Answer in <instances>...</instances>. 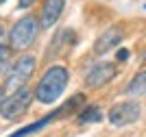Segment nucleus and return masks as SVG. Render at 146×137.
<instances>
[{
    "instance_id": "7",
    "label": "nucleus",
    "mask_w": 146,
    "mask_h": 137,
    "mask_svg": "<svg viewBox=\"0 0 146 137\" xmlns=\"http://www.w3.org/2000/svg\"><path fill=\"white\" fill-rule=\"evenodd\" d=\"M122 37H124L122 26H111V28H107L103 35H100L96 42H94V52H96V54H105L107 50L116 48L118 44L122 42Z\"/></svg>"
},
{
    "instance_id": "3",
    "label": "nucleus",
    "mask_w": 146,
    "mask_h": 137,
    "mask_svg": "<svg viewBox=\"0 0 146 137\" xmlns=\"http://www.w3.org/2000/svg\"><path fill=\"white\" fill-rule=\"evenodd\" d=\"M31 100H33V89L22 85V87L15 89L9 98L2 100V105H0V115L7 118V120H18L20 115H24L26 111H29Z\"/></svg>"
},
{
    "instance_id": "11",
    "label": "nucleus",
    "mask_w": 146,
    "mask_h": 137,
    "mask_svg": "<svg viewBox=\"0 0 146 137\" xmlns=\"http://www.w3.org/2000/svg\"><path fill=\"white\" fill-rule=\"evenodd\" d=\"M100 120H103V111H100L96 105L85 107V111L79 115V122H81V124H85V122H100Z\"/></svg>"
},
{
    "instance_id": "8",
    "label": "nucleus",
    "mask_w": 146,
    "mask_h": 137,
    "mask_svg": "<svg viewBox=\"0 0 146 137\" xmlns=\"http://www.w3.org/2000/svg\"><path fill=\"white\" fill-rule=\"evenodd\" d=\"M66 7V0H46L39 13V26L42 28H50L52 24H57V20L61 18Z\"/></svg>"
},
{
    "instance_id": "13",
    "label": "nucleus",
    "mask_w": 146,
    "mask_h": 137,
    "mask_svg": "<svg viewBox=\"0 0 146 137\" xmlns=\"http://www.w3.org/2000/svg\"><path fill=\"white\" fill-rule=\"evenodd\" d=\"M116 59H118V61H127V59H129V50H124V48H122V50H118V52H116Z\"/></svg>"
},
{
    "instance_id": "4",
    "label": "nucleus",
    "mask_w": 146,
    "mask_h": 137,
    "mask_svg": "<svg viewBox=\"0 0 146 137\" xmlns=\"http://www.w3.org/2000/svg\"><path fill=\"white\" fill-rule=\"evenodd\" d=\"M35 66L37 61L33 54H22L15 63L11 66L9 74H7V81H5V89H20L22 85L33 76V72H35Z\"/></svg>"
},
{
    "instance_id": "15",
    "label": "nucleus",
    "mask_w": 146,
    "mask_h": 137,
    "mask_svg": "<svg viewBox=\"0 0 146 137\" xmlns=\"http://www.w3.org/2000/svg\"><path fill=\"white\" fill-rule=\"evenodd\" d=\"M5 85H0V105H2V100H5Z\"/></svg>"
},
{
    "instance_id": "6",
    "label": "nucleus",
    "mask_w": 146,
    "mask_h": 137,
    "mask_svg": "<svg viewBox=\"0 0 146 137\" xmlns=\"http://www.w3.org/2000/svg\"><path fill=\"white\" fill-rule=\"evenodd\" d=\"M118 70L113 63H98L94 66L90 72L85 74V85L92 87V89H98V87H105L107 83H111L116 78Z\"/></svg>"
},
{
    "instance_id": "1",
    "label": "nucleus",
    "mask_w": 146,
    "mask_h": 137,
    "mask_svg": "<svg viewBox=\"0 0 146 137\" xmlns=\"http://www.w3.org/2000/svg\"><path fill=\"white\" fill-rule=\"evenodd\" d=\"M68 81H70V72L66 70L63 66H52L46 70L39 83L35 87V98L44 105H52V102L63 94Z\"/></svg>"
},
{
    "instance_id": "16",
    "label": "nucleus",
    "mask_w": 146,
    "mask_h": 137,
    "mask_svg": "<svg viewBox=\"0 0 146 137\" xmlns=\"http://www.w3.org/2000/svg\"><path fill=\"white\" fill-rule=\"evenodd\" d=\"M2 2H7V0H0V5H2Z\"/></svg>"
},
{
    "instance_id": "12",
    "label": "nucleus",
    "mask_w": 146,
    "mask_h": 137,
    "mask_svg": "<svg viewBox=\"0 0 146 137\" xmlns=\"http://www.w3.org/2000/svg\"><path fill=\"white\" fill-rule=\"evenodd\" d=\"M9 61H11V46H2L0 44V74L7 70Z\"/></svg>"
},
{
    "instance_id": "5",
    "label": "nucleus",
    "mask_w": 146,
    "mask_h": 137,
    "mask_svg": "<svg viewBox=\"0 0 146 137\" xmlns=\"http://www.w3.org/2000/svg\"><path fill=\"white\" fill-rule=\"evenodd\" d=\"M142 115V109L137 102L133 100H127V102H118L116 107L109 111V122L113 126H129L137 122Z\"/></svg>"
},
{
    "instance_id": "2",
    "label": "nucleus",
    "mask_w": 146,
    "mask_h": 137,
    "mask_svg": "<svg viewBox=\"0 0 146 137\" xmlns=\"http://www.w3.org/2000/svg\"><path fill=\"white\" fill-rule=\"evenodd\" d=\"M39 20L35 15H24L20 18L18 22L13 24L11 35H9V42H11V50H26L31 44L37 39V33H39Z\"/></svg>"
},
{
    "instance_id": "14",
    "label": "nucleus",
    "mask_w": 146,
    "mask_h": 137,
    "mask_svg": "<svg viewBox=\"0 0 146 137\" xmlns=\"http://www.w3.org/2000/svg\"><path fill=\"white\" fill-rule=\"evenodd\" d=\"M33 2H35V0H18L20 9H29V7H33Z\"/></svg>"
},
{
    "instance_id": "10",
    "label": "nucleus",
    "mask_w": 146,
    "mask_h": 137,
    "mask_svg": "<svg viewBox=\"0 0 146 137\" xmlns=\"http://www.w3.org/2000/svg\"><path fill=\"white\" fill-rule=\"evenodd\" d=\"M55 120H57V115H55V111H52V113L44 115L42 120H37L35 124H29V126H24V128H20V131L11 133L9 137H24V135H31V133H37L39 128H44V126H48L50 122H55Z\"/></svg>"
},
{
    "instance_id": "9",
    "label": "nucleus",
    "mask_w": 146,
    "mask_h": 137,
    "mask_svg": "<svg viewBox=\"0 0 146 137\" xmlns=\"http://www.w3.org/2000/svg\"><path fill=\"white\" fill-rule=\"evenodd\" d=\"M124 94L131 96V98H140V96H146V70L137 72L131 81H129Z\"/></svg>"
}]
</instances>
